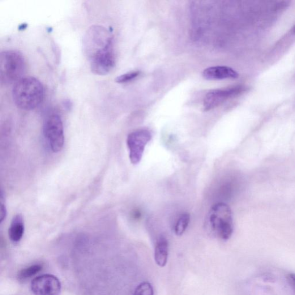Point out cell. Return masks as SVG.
Returning <instances> with one entry per match:
<instances>
[{"label":"cell","mask_w":295,"mask_h":295,"mask_svg":"<svg viewBox=\"0 0 295 295\" xmlns=\"http://www.w3.org/2000/svg\"><path fill=\"white\" fill-rule=\"evenodd\" d=\"M205 230L212 236L228 240L234 231L232 209L227 204L217 203L210 209L205 219Z\"/></svg>","instance_id":"3"},{"label":"cell","mask_w":295,"mask_h":295,"mask_svg":"<svg viewBox=\"0 0 295 295\" xmlns=\"http://www.w3.org/2000/svg\"><path fill=\"white\" fill-rule=\"evenodd\" d=\"M83 50L94 74L108 75L113 69L115 64L113 37L108 29L101 25L89 27L83 38Z\"/></svg>","instance_id":"1"},{"label":"cell","mask_w":295,"mask_h":295,"mask_svg":"<svg viewBox=\"0 0 295 295\" xmlns=\"http://www.w3.org/2000/svg\"><path fill=\"white\" fill-rule=\"evenodd\" d=\"M290 282H291L295 290V275H290L289 276Z\"/></svg>","instance_id":"17"},{"label":"cell","mask_w":295,"mask_h":295,"mask_svg":"<svg viewBox=\"0 0 295 295\" xmlns=\"http://www.w3.org/2000/svg\"><path fill=\"white\" fill-rule=\"evenodd\" d=\"M140 75V72L138 71L128 72L126 74L117 77L115 79V82L121 84L128 83L138 78Z\"/></svg>","instance_id":"15"},{"label":"cell","mask_w":295,"mask_h":295,"mask_svg":"<svg viewBox=\"0 0 295 295\" xmlns=\"http://www.w3.org/2000/svg\"><path fill=\"white\" fill-rule=\"evenodd\" d=\"M24 233L23 217L20 214L16 215L12 220L9 232V237L14 243H18L22 239Z\"/></svg>","instance_id":"10"},{"label":"cell","mask_w":295,"mask_h":295,"mask_svg":"<svg viewBox=\"0 0 295 295\" xmlns=\"http://www.w3.org/2000/svg\"><path fill=\"white\" fill-rule=\"evenodd\" d=\"M43 267L40 264H34L31 266L24 268L20 271L18 274V279L23 281L30 279L36 275L42 269Z\"/></svg>","instance_id":"12"},{"label":"cell","mask_w":295,"mask_h":295,"mask_svg":"<svg viewBox=\"0 0 295 295\" xmlns=\"http://www.w3.org/2000/svg\"><path fill=\"white\" fill-rule=\"evenodd\" d=\"M134 295H153L152 285L148 282H143L137 287Z\"/></svg>","instance_id":"14"},{"label":"cell","mask_w":295,"mask_h":295,"mask_svg":"<svg viewBox=\"0 0 295 295\" xmlns=\"http://www.w3.org/2000/svg\"><path fill=\"white\" fill-rule=\"evenodd\" d=\"M205 79L208 80H220L235 79L239 74L233 68L225 66L212 67L205 69L203 73Z\"/></svg>","instance_id":"9"},{"label":"cell","mask_w":295,"mask_h":295,"mask_svg":"<svg viewBox=\"0 0 295 295\" xmlns=\"http://www.w3.org/2000/svg\"><path fill=\"white\" fill-rule=\"evenodd\" d=\"M43 132L51 150L58 153L62 150L64 144V132L62 119L58 115H50L46 119Z\"/></svg>","instance_id":"5"},{"label":"cell","mask_w":295,"mask_h":295,"mask_svg":"<svg viewBox=\"0 0 295 295\" xmlns=\"http://www.w3.org/2000/svg\"><path fill=\"white\" fill-rule=\"evenodd\" d=\"M242 91L240 87L213 89L207 93L204 100L205 112L217 108L230 98L238 95Z\"/></svg>","instance_id":"8"},{"label":"cell","mask_w":295,"mask_h":295,"mask_svg":"<svg viewBox=\"0 0 295 295\" xmlns=\"http://www.w3.org/2000/svg\"><path fill=\"white\" fill-rule=\"evenodd\" d=\"M168 241L165 237H161L158 239L155 250V260L158 266H166L168 262Z\"/></svg>","instance_id":"11"},{"label":"cell","mask_w":295,"mask_h":295,"mask_svg":"<svg viewBox=\"0 0 295 295\" xmlns=\"http://www.w3.org/2000/svg\"><path fill=\"white\" fill-rule=\"evenodd\" d=\"M152 139L151 132L147 129H139L130 133L127 138L131 163L137 165L142 160L145 148Z\"/></svg>","instance_id":"6"},{"label":"cell","mask_w":295,"mask_h":295,"mask_svg":"<svg viewBox=\"0 0 295 295\" xmlns=\"http://www.w3.org/2000/svg\"><path fill=\"white\" fill-rule=\"evenodd\" d=\"M31 289L36 295H60L61 284L56 276L45 274L32 280Z\"/></svg>","instance_id":"7"},{"label":"cell","mask_w":295,"mask_h":295,"mask_svg":"<svg viewBox=\"0 0 295 295\" xmlns=\"http://www.w3.org/2000/svg\"><path fill=\"white\" fill-rule=\"evenodd\" d=\"M190 220V216L189 213H185L179 218L175 226V233L178 236H181L185 232Z\"/></svg>","instance_id":"13"},{"label":"cell","mask_w":295,"mask_h":295,"mask_svg":"<svg viewBox=\"0 0 295 295\" xmlns=\"http://www.w3.org/2000/svg\"><path fill=\"white\" fill-rule=\"evenodd\" d=\"M294 31H295V28H294Z\"/></svg>","instance_id":"18"},{"label":"cell","mask_w":295,"mask_h":295,"mask_svg":"<svg viewBox=\"0 0 295 295\" xmlns=\"http://www.w3.org/2000/svg\"><path fill=\"white\" fill-rule=\"evenodd\" d=\"M44 86L34 77H24L14 84L12 97L18 108L24 110L35 109L44 100Z\"/></svg>","instance_id":"2"},{"label":"cell","mask_w":295,"mask_h":295,"mask_svg":"<svg viewBox=\"0 0 295 295\" xmlns=\"http://www.w3.org/2000/svg\"><path fill=\"white\" fill-rule=\"evenodd\" d=\"M26 63L23 55L14 50L0 54V81L4 85L15 84L24 78Z\"/></svg>","instance_id":"4"},{"label":"cell","mask_w":295,"mask_h":295,"mask_svg":"<svg viewBox=\"0 0 295 295\" xmlns=\"http://www.w3.org/2000/svg\"><path fill=\"white\" fill-rule=\"evenodd\" d=\"M2 203H1V218H0V221L3 223V221L5 220L7 216V209L6 207L5 204L3 202V195L2 193Z\"/></svg>","instance_id":"16"}]
</instances>
